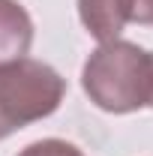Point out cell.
<instances>
[{"instance_id":"3","label":"cell","mask_w":153,"mask_h":156,"mask_svg":"<svg viewBox=\"0 0 153 156\" xmlns=\"http://www.w3.org/2000/svg\"><path fill=\"white\" fill-rule=\"evenodd\" d=\"M33 45V18L18 0H0V63L27 57Z\"/></svg>"},{"instance_id":"5","label":"cell","mask_w":153,"mask_h":156,"mask_svg":"<svg viewBox=\"0 0 153 156\" xmlns=\"http://www.w3.org/2000/svg\"><path fill=\"white\" fill-rule=\"evenodd\" d=\"M18 156H84V153L63 138H42V141H33L24 150H18Z\"/></svg>"},{"instance_id":"1","label":"cell","mask_w":153,"mask_h":156,"mask_svg":"<svg viewBox=\"0 0 153 156\" xmlns=\"http://www.w3.org/2000/svg\"><path fill=\"white\" fill-rule=\"evenodd\" d=\"M81 87L96 108L108 114H132L150 105V51L126 39L99 42L81 69Z\"/></svg>"},{"instance_id":"6","label":"cell","mask_w":153,"mask_h":156,"mask_svg":"<svg viewBox=\"0 0 153 156\" xmlns=\"http://www.w3.org/2000/svg\"><path fill=\"white\" fill-rule=\"evenodd\" d=\"M129 24H153V0H129Z\"/></svg>"},{"instance_id":"4","label":"cell","mask_w":153,"mask_h":156,"mask_svg":"<svg viewBox=\"0 0 153 156\" xmlns=\"http://www.w3.org/2000/svg\"><path fill=\"white\" fill-rule=\"evenodd\" d=\"M78 18L99 42L120 39L129 24V0H78Z\"/></svg>"},{"instance_id":"7","label":"cell","mask_w":153,"mask_h":156,"mask_svg":"<svg viewBox=\"0 0 153 156\" xmlns=\"http://www.w3.org/2000/svg\"><path fill=\"white\" fill-rule=\"evenodd\" d=\"M150 72H153V51H150ZM150 108H153V87H150Z\"/></svg>"},{"instance_id":"2","label":"cell","mask_w":153,"mask_h":156,"mask_svg":"<svg viewBox=\"0 0 153 156\" xmlns=\"http://www.w3.org/2000/svg\"><path fill=\"white\" fill-rule=\"evenodd\" d=\"M66 96V78L33 57L0 63V141L51 117Z\"/></svg>"}]
</instances>
